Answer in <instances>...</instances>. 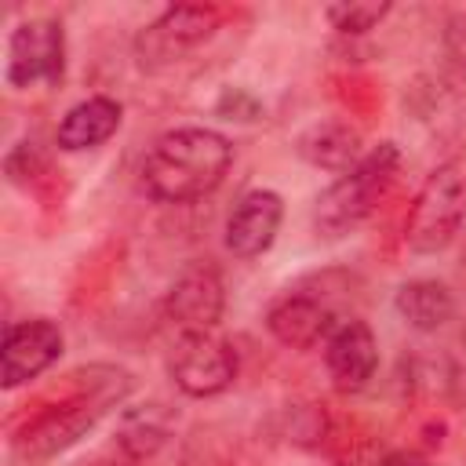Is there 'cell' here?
Masks as SVG:
<instances>
[{
    "instance_id": "9c48e42d",
    "label": "cell",
    "mask_w": 466,
    "mask_h": 466,
    "mask_svg": "<svg viewBox=\"0 0 466 466\" xmlns=\"http://www.w3.org/2000/svg\"><path fill=\"white\" fill-rule=\"evenodd\" d=\"M62 353V328L47 317L15 320L4 328L0 342V382L4 390H15L36 375H44Z\"/></svg>"
},
{
    "instance_id": "ffe728a7",
    "label": "cell",
    "mask_w": 466,
    "mask_h": 466,
    "mask_svg": "<svg viewBox=\"0 0 466 466\" xmlns=\"http://www.w3.org/2000/svg\"><path fill=\"white\" fill-rule=\"evenodd\" d=\"M462 262H466V255H462Z\"/></svg>"
},
{
    "instance_id": "7a4b0ae2",
    "label": "cell",
    "mask_w": 466,
    "mask_h": 466,
    "mask_svg": "<svg viewBox=\"0 0 466 466\" xmlns=\"http://www.w3.org/2000/svg\"><path fill=\"white\" fill-rule=\"evenodd\" d=\"M397 171H400V153L393 142H382L371 153H364L350 171H342L317 197V211H313L317 233L342 237V233L357 229L379 208V200L390 193Z\"/></svg>"
},
{
    "instance_id": "7c38bea8",
    "label": "cell",
    "mask_w": 466,
    "mask_h": 466,
    "mask_svg": "<svg viewBox=\"0 0 466 466\" xmlns=\"http://www.w3.org/2000/svg\"><path fill=\"white\" fill-rule=\"evenodd\" d=\"M120 120H124V109H120L116 98L91 95V98L76 102L73 109H66V116L55 131V142L66 153H84V149H95V146L109 142L116 135Z\"/></svg>"
},
{
    "instance_id": "ac0fdd59",
    "label": "cell",
    "mask_w": 466,
    "mask_h": 466,
    "mask_svg": "<svg viewBox=\"0 0 466 466\" xmlns=\"http://www.w3.org/2000/svg\"><path fill=\"white\" fill-rule=\"evenodd\" d=\"M339 466H422V459L419 455H411V451H390V448H368V451H357V455H350V459H342Z\"/></svg>"
},
{
    "instance_id": "5b68a950",
    "label": "cell",
    "mask_w": 466,
    "mask_h": 466,
    "mask_svg": "<svg viewBox=\"0 0 466 466\" xmlns=\"http://www.w3.org/2000/svg\"><path fill=\"white\" fill-rule=\"evenodd\" d=\"M222 22V11L211 7V4H178V7H167L157 22H149L138 40H135V51H138V62L146 69H164L171 62H178L186 51L200 47L204 40L215 36Z\"/></svg>"
},
{
    "instance_id": "9a60e30c",
    "label": "cell",
    "mask_w": 466,
    "mask_h": 466,
    "mask_svg": "<svg viewBox=\"0 0 466 466\" xmlns=\"http://www.w3.org/2000/svg\"><path fill=\"white\" fill-rule=\"evenodd\" d=\"M164 441H167V419H164L160 404H146L138 411H127L124 415V426L116 433V444L131 459H149Z\"/></svg>"
},
{
    "instance_id": "277c9868",
    "label": "cell",
    "mask_w": 466,
    "mask_h": 466,
    "mask_svg": "<svg viewBox=\"0 0 466 466\" xmlns=\"http://www.w3.org/2000/svg\"><path fill=\"white\" fill-rule=\"evenodd\" d=\"M346 320V313L339 309L335 295L324 288H288L284 295H277L266 309V328L280 346L291 350H313L324 346V339L335 331V324Z\"/></svg>"
},
{
    "instance_id": "d6986e66",
    "label": "cell",
    "mask_w": 466,
    "mask_h": 466,
    "mask_svg": "<svg viewBox=\"0 0 466 466\" xmlns=\"http://www.w3.org/2000/svg\"><path fill=\"white\" fill-rule=\"evenodd\" d=\"M448 390L466 408V328L455 339V350L448 353Z\"/></svg>"
},
{
    "instance_id": "30bf717a",
    "label": "cell",
    "mask_w": 466,
    "mask_h": 466,
    "mask_svg": "<svg viewBox=\"0 0 466 466\" xmlns=\"http://www.w3.org/2000/svg\"><path fill=\"white\" fill-rule=\"evenodd\" d=\"M324 368H328L335 390H342V393H357L375 379L379 342H375V331L368 328V320L350 313L346 320L335 324V331L324 339Z\"/></svg>"
},
{
    "instance_id": "4fadbf2b",
    "label": "cell",
    "mask_w": 466,
    "mask_h": 466,
    "mask_svg": "<svg viewBox=\"0 0 466 466\" xmlns=\"http://www.w3.org/2000/svg\"><path fill=\"white\" fill-rule=\"evenodd\" d=\"M393 306H397L400 320L411 331H422V335L444 328L455 317V295L441 280H430V277H419V280L400 284Z\"/></svg>"
},
{
    "instance_id": "8fae6325",
    "label": "cell",
    "mask_w": 466,
    "mask_h": 466,
    "mask_svg": "<svg viewBox=\"0 0 466 466\" xmlns=\"http://www.w3.org/2000/svg\"><path fill=\"white\" fill-rule=\"evenodd\" d=\"M280 218H284V200L273 189L244 193L226 218V248L237 258H258L262 251L273 248Z\"/></svg>"
},
{
    "instance_id": "e0dca14e",
    "label": "cell",
    "mask_w": 466,
    "mask_h": 466,
    "mask_svg": "<svg viewBox=\"0 0 466 466\" xmlns=\"http://www.w3.org/2000/svg\"><path fill=\"white\" fill-rule=\"evenodd\" d=\"M386 15H390V4H331V7H324V18L339 33H353V36L375 29Z\"/></svg>"
},
{
    "instance_id": "2e32d148",
    "label": "cell",
    "mask_w": 466,
    "mask_h": 466,
    "mask_svg": "<svg viewBox=\"0 0 466 466\" xmlns=\"http://www.w3.org/2000/svg\"><path fill=\"white\" fill-rule=\"evenodd\" d=\"M441 69L451 91L466 95V11H451L441 29Z\"/></svg>"
},
{
    "instance_id": "3957f363",
    "label": "cell",
    "mask_w": 466,
    "mask_h": 466,
    "mask_svg": "<svg viewBox=\"0 0 466 466\" xmlns=\"http://www.w3.org/2000/svg\"><path fill=\"white\" fill-rule=\"evenodd\" d=\"M466 222V175L455 164H441L419 186L408 218H404V244L415 255L444 251Z\"/></svg>"
},
{
    "instance_id": "ba28073f",
    "label": "cell",
    "mask_w": 466,
    "mask_h": 466,
    "mask_svg": "<svg viewBox=\"0 0 466 466\" xmlns=\"http://www.w3.org/2000/svg\"><path fill=\"white\" fill-rule=\"evenodd\" d=\"M222 306H226V288L211 262L186 266L164 299V313L178 335L215 331L222 320Z\"/></svg>"
},
{
    "instance_id": "6da1fadb",
    "label": "cell",
    "mask_w": 466,
    "mask_h": 466,
    "mask_svg": "<svg viewBox=\"0 0 466 466\" xmlns=\"http://www.w3.org/2000/svg\"><path fill=\"white\" fill-rule=\"evenodd\" d=\"M233 164V146L211 127L164 131L142 160V189L160 204H189L222 186Z\"/></svg>"
},
{
    "instance_id": "5bb4252c",
    "label": "cell",
    "mask_w": 466,
    "mask_h": 466,
    "mask_svg": "<svg viewBox=\"0 0 466 466\" xmlns=\"http://www.w3.org/2000/svg\"><path fill=\"white\" fill-rule=\"evenodd\" d=\"M299 153L313 164V167H324V171H350L364 153H360V135L342 124V120H324V124H313L299 135Z\"/></svg>"
},
{
    "instance_id": "52a82bcc",
    "label": "cell",
    "mask_w": 466,
    "mask_h": 466,
    "mask_svg": "<svg viewBox=\"0 0 466 466\" xmlns=\"http://www.w3.org/2000/svg\"><path fill=\"white\" fill-rule=\"evenodd\" d=\"M167 371L186 397H215L237 379V350L215 331L178 335Z\"/></svg>"
},
{
    "instance_id": "8992f818",
    "label": "cell",
    "mask_w": 466,
    "mask_h": 466,
    "mask_svg": "<svg viewBox=\"0 0 466 466\" xmlns=\"http://www.w3.org/2000/svg\"><path fill=\"white\" fill-rule=\"evenodd\" d=\"M66 69V33L55 18H29L22 22L11 40H7V84L25 91V87H44L58 84Z\"/></svg>"
}]
</instances>
